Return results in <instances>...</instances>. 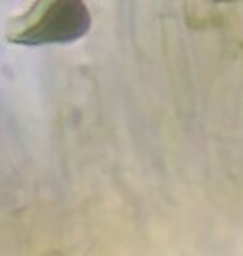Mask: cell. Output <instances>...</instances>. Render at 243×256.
<instances>
[{
    "mask_svg": "<svg viewBox=\"0 0 243 256\" xmlns=\"http://www.w3.org/2000/svg\"><path fill=\"white\" fill-rule=\"evenodd\" d=\"M92 28V15L84 0H34L28 9L6 22L4 38L22 47L68 45Z\"/></svg>",
    "mask_w": 243,
    "mask_h": 256,
    "instance_id": "cell-1",
    "label": "cell"
}]
</instances>
